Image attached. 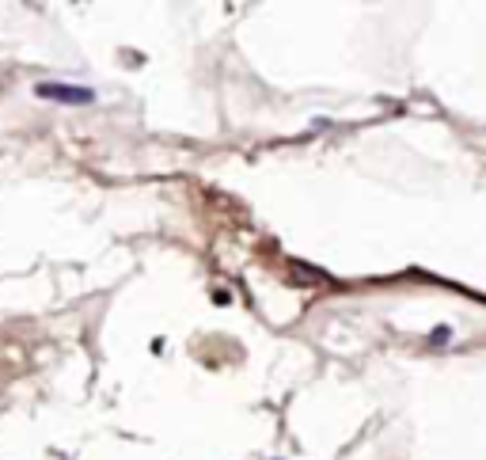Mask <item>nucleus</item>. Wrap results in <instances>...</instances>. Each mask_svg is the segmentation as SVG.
Returning <instances> with one entry per match:
<instances>
[{
    "instance_id": "f257e3e1",
    "label": "nucleus",
    "mask_w": 486,
    "mask_h": 460,
    "mask_svg": "<svg viewBox=\"0 0 486 460\" xmlns=\"http://www.w3.org/2000/svg\"><path fill=\"white\" fill-rule=\"evenodd\" d=\"M35 95L53 103H92L95 92L92 88H69V84H35Z\"/></svg>"
},
{
    "instance_id": "f03ea898",
    "label": "nucleus",
    "mask_w": 486,
    "mask_h": 460,
    "mask_svg": "<svg viewBox=\"0 0 486 460\" xmlns=\"http://www.w3.org/2000/svg\"><path fill=\"white\" fill-rule=\"evenodd\" d=\"M289 278L301 286H330V274H323L319 266H308L301 259H289Z\"/></svg>"
},
{
    "instance_id": "7ed1b4c3",
    "label": "nucleus",
    "mask_w": 486,
    "mask_h": 460,
    "mask_svg": "<svg viewBox=\"0 0 486 460\" xmlns=\"http://www.w3.org/2000/svg\"><path fill=\"white\" fill-rule=\"evenodd\" d=\"M429 338H433V343H449V327H433V335H429Z\"/></svg>"
}]
</instances>
